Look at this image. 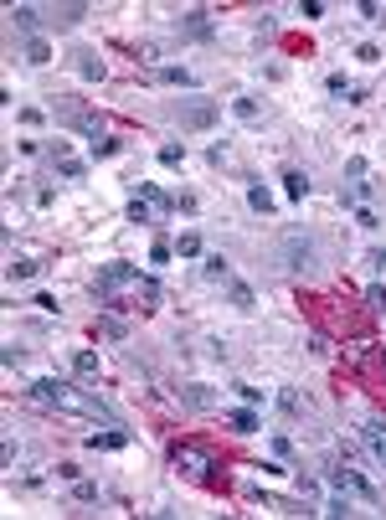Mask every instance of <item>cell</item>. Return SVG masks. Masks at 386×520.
I'll use <instances>...</instances> for the list:
<instances>
[{
    "mask_svg": "<svg viewBox=\"0 0 386 520\" xmlns=\"http://www.w3.org/2000/svg\"><path fill=\"white\" fill-rule=\"evenodd\" d=\"M93 294H98V304L109 309H160V283L150 273H139L134 263H109L93 278Z\"/></svg>",
    "mask_w": 386,
    "mask_h": 520,
    "instance_id": "obj_1",
    "label": "cell"
},
{
    "mask_svg": "<svg viewBox=\"0 0 386 520\" xmlns=\"http://www.w3.org/2000/svg\"><path fill=\"white\" fill-rule=\"evenodd\" d=\"M170 464H176L180 474H191V479H211V469H217V459H211L201 443H176L170 448Z\"/></svg>",
    "mask_w": 386,
    "mask_h": 520,
    "instance_id": "obj_2",
    "label": "cell"
},
{
    "mask_svg": "<svg viewBox=\"0 0 386 520\" xmlns=\"http://www.w3.org/2000/svg\"><path fill=\"white\" fill-rule=\"evenodd\" d=\"M176 119H180V129H211L222 119V109L211 98H191V103H180L176 109Z\"/></svg>",
    "mask_w": 386,
    "mask_h": 520,
    "instance_id": "obj_3",
    "label": "cell"
},
{
    "mask_svg": "<svg viewBox=\"0 0 386 520\" xmlns=\"http://www.w3.org/2000/svg\"><path fill=\"white\" fill-rule=\"evenodd\" d=\"M278 263L284 268H309L314 263V242L304 237V232H288V237L278 242Z\"/></svg>",
    "mask_w": 386,
    "mask_h": 520,
    "instance_id": "obj_4",
    "label": "cell"
},
{
    "mask_svg": "<svg viewBox=\"0 0 386 520\" xmlns=\"http://www.w3.org/2000/svg\"><path fill=\"white\" fill-rule=\"evenodd\" d=\"M330 484L345 489V495H361L366 505H376V500H381V495H376V484H371V479H361L355 469H345V464H335V469H330Z\"/></svg>",
    "mask_w": 386,
    "mask_h": 520,
    "instance_id": "obj_5",
    "label": "cell"
},
{
    "mask_svg": "<svg viewBox=\"0 0 386 520\" xmlns=\"http://www.w3.org/2000/svg\"><path fill=\"white\" fill-rule=\"evenodd\" d=\"M176 397H180V407H191V412H211V407H217V392L201 386V381H185Z\"/></svg>",
    "mask_w": 386,
    "mask_h": 520,
    "instance_id": "obj_6",
    "label": "cell"
},
{
    "mask_svg": "<svg viewBox=\"0 0 386 520\" xmlns=\"http://www.w3.org/2000/svg\"><path fill=\"white\" fill-rule=\"evenodd\" d=\"M134 443V433H129V427H109V433H88V448H129Z\"/></svg>",
    "mask_w": 386,
    "mask_h": 520,
    "instance_id": "obj_7",
    "label": "cell"
},
{
    "mask_svg": "<svg viewBox=\"0 0 386 520\" xmlns=\"http://www.w3.org/2000/svg\"><path fill=\"white\" fill-rule=\"evenodd\" d=\"M52 160H57V171L68 175V180H83V175H88V165H83V160H72V155H68V145H62V139H57V145H52Z\"/></svg>",
    "mask_w": 386,
    "mask_h": 520,
    "instance_id": "obj_8",
    "label": "cell"
},
{
    "mask_svg": "<svg viewBox=\"0 0 386 520\" xmlns=\"http://www.w3.org/2000/svg\"><path fill=\"white\" fill-rule=\"evenodd\" d=\"M361 438H366V448H371V453H376V459L386 464V423H381V418H371V423L361 427Z\"/></svg>",
    "mask_w": 386,
    "mask_h": 520,
    "instance_id": "obj_9",
    "label": "cell"
},
{
    "mask_svg": "<svg viewBox=\"0 0 386 520\" xmlns=\"http://www.w3.org/2000/svg\"><path fill=\"white\" fill-rule=\"evenodd\" d=\"M72 68H77V77H88V83H98V77H103V57H98V52H72Z\"/></svg>",
    "mask_w": 386,
    "mask_h": 520,
    "instance_id": "obj_10",
    "label": "cell"
},
{
    "mask_svg": "<svg viewBox=\"0 0 386 520\" xmlns=\"http://www.w3.org/2000/svg\"><path fill=\"white\" fill-rule=\"evenodd\" d=\"M227 427H232V433H242V438H247V433H258L263 423H258V412H252V407H237L232 418H227Z\"/></svg>",
    "mask_w": 386,
    "mask_h": 520,
    "instance_id": "obj_11",
    "label": "cell"
},
{
    "mask_svg": "<svg viewBox=\"0 0 386 520\" xmlns=\"http://www.w3.org/2000/svg\"><path fill=\"white\" fill-rule=\"evenodd\" d=\"M180 31H185V36H211L206 10H185V16H180Z\"/></svg>",
    "mask_w": 386,
    "mask_h": 520,
    "instance_id": "obj_12",
    "label": "cell"
},
{
    "mask_svg": "<svg viewBox=\"0 0 386 520\" xmlns=\"http://www.w3.org/2000/svg\"><path fill=\"white\" fill-rule=\"evenodd\" d=\"M284 191H288V201H304L309 196V175L304 171H284Z\"/></svg>",
    "mask_w": 386,
    "mask_h": 520,
    "instance_id": "obj_13",
    "label": "cell"
},
{
    "mask_svg": "<svg viewBox=\"0 0 386 520\" xmlns=\"http://www.w3.org/2000/svg\"><path fill=\"white\" fill-rule=\"evenodd\" d=\"M247 206H252L258 216H268V212H273V191H268V186H247Z\"/></svg>",
    "mask_w": 386,
    "mask_h": 520,
    "instance_id": "obj_14",
    "label": "cell"
},
{
    "mask_svg": "<svg viewBox=\"0 0 386 520\" xmlns=\"http://www.w3.org/2000/svg\"><path fill=\"white\" fill-rule=\"evenodd\" d=\"M26 62H31V68H47V62H52V47L42 42V36H31V42H26Z\"/></svg>",
    "mask_w": 386,
    "mask_h": 520,
    "instance_id": "obj_15",
    "label": "cell"
},
{
    "mask_svg": "<svg viewBox=\"0 0 386 520\" xmlns=\"http://www.w3.org/2000/svg\"><path fill=\"white\" fill-rule=\"evenodd\" d=\"M72 371L83 376V381H93V376H98V356H93V350H77V356H72Z\"/></svg>",
    "mask_w": 386,
    "mask_h": 520,
    "instance_id": "obj_16",
    "label": "cell"
},
{
    "mask_svg": "<svg viewBox=\"0 0 386 520\" xmlns=\"http://www.w3.org/2000/svg\"><path fill=\"white\" fill-rule=\"evenodd\" d=\"M88 145H93V155H98V160H109V155H118V150H124L114 134H98V139H88Z\"/></svg>",
    "mask_w": 386,
    "mask_h": 520,
    "instance_id": "obj_17",
    "label": "cell"
},
{
    "mask_svg": "<svg viewBox=\"0 0 386 520\" xmlns=\"http://www.w3.org/2000/svg\"><path fill=\"white\" fill-rule=\"evenodd\" d=\"M10 21H16L21 31H36V6H10Z\"/></svg>",
    "mask_w": 386,
    "mask_h": 520,
    "instance_id": "obj_18",
    "label": "cell"
},
{
    "mask_svg": "<svg viewBox=\"0 0 386 520\" xmlns=\"http://www.w3.org/2000/svg\"><path fill=\"white\" fill-rule=\"evenodd\" d=\"M98 335H109V340H124L129 330H124V320H118V315H103V320H98Z\"/></svg>",
    "mask_w": 386,
    "mask_h": 520,
    "instance_id": "obj_19",
    "label": "cell"
},
{
    "mask_svg": "<svg viewBox=\"0 0 386 520\" xmlns=\"http://www.w3.org/2000/svg\"><path fill=\"white\" fill-rule=\"evenodd\" d=\"M206 278H232V263H227L222 253H211V258H206Z\"/></svg>",
    "mask_w": 386,
    "mask_h": 520,
    "instance_id": "obj_20",
    "label": "cell"
},
{
    "mask_svg": "<svg viewBox=\"0 0 386 520\" xmlns=\"http://www.w3.org/2000/svg\"><path fill=\"white\" fill-rule=\"evenodd\" d=\"M176 253H180V258H201V237H196V232H180Z\"/></svg>",
    "mask_w": 386,
    "mask_h": 520,
    "instance_id": "obj_21",
    "label": "cell"
},
{
    "mask_svg": "<svg viewBox=\"0 0 386 520\" xmlns=\"http://www.w3.org/2000/svg\"><path fill=\"white\" fill-rule=\"evenodd\" d=\"M160 83H170V88H191V72H185V68H160Z\"/></svg>",
    "mask_w": 386,
    "mask_h": 520,
    "instance_id": "obj_22",
    "label": "cell"
},
{
    "mask_svg": "<svg viewBox=\"0 0 386 520\" xmlns=\"http://www.w3.org/2000/svg\"><path fill=\"white\" fill-rule=\"evenodd\" d=\"M366 309H371V315H386V289H381V283H371V289H366Z\"/></svg>",
    "mask_w": 386,
    "mask_h": 520,
    "instance_id": "obj_23",
    "label": "cell"
},
{
    "mask_svg": "<svg viewBox=\"0 0 386 520\" xmlns=\"http://www.w3.org/2000/svg\"><path fill=\"white\" fill-rule=\"evenodd\" d=\"M227 299H232L237 309H252V304H258V299H252V289H247V283H232V289H227Z\"/></svg>",
    "mask_w": 386,
    "mask_h": 520,
    "instance_id": "obj_24",
    "label": "cell"
},
{
    "mask_svg": "<svg viewBox=\"0 0 386 520\" xmlns=\"http://www.w3.org/2000/svg\"><path fill=\"white\" fill-rule=\"evenodd\" d=\"M129 222H155V206L134 196V201H129Z\"/></svg>",
    "mask_w": 386,
    "mask_h": 520,
    "instance_id": "obj_25",
    "label": "cell"
},
{
    "mask_svg": "<svg viewBox=\"0 0 386 520\" xmlns=\"http://www.w3.org/2000/svg\"><path fill=\"white\" fill-rule=\"evenodd\" d=\"M319 515H335V520H340V515H355V510H350V500H345V489H340V495L330 500V505H325V510H319Z\"/></svg>",
    "mask_w": 386,
    "mask_h": 520,
    "instance_id": "obj_26",
    "label": "cell"
},
{
    "mask_svg": "<svg viewBox=\"0 0 386 520\" xmlns=\"http://www.w3.org/2000/svg\"><path fill=\"white\" fill-rule=\"evenodd\" d=\"M232 113H237V119H247V124H252V119H258V103H252V98H237V103H232Z\"/></svg>",
    "mask_w": 386,
    "mask_h": 520,
    "instance_id": "obj_27",
    "label": "cell"
},
{
    "mask_svg": "<svg viewBox=\"0 0 386 520\" xmlns=\"http://www.w3.org/2000/svg\"><path fill=\"white\" fill-rule=\"evenodd\" d=\"M72 495H77V505H93V500H98V484H88V479H77V489H72Z\"/></svg>",
    "mask_w": 386,
    "mask_h": 520,
    "instance_id": "obj_28",
    "label": "cell"
},
{
    "mask_svg": "<svg viewBox=\"0 0 386 520\" xmlns=\"http://www.w3.org/2000/svg\"><path fill=\"white\" fill-rule=\"evenodd\" d=\"M185 160V145H165L160 150V165H180Z\"/></svg>",
    "mask_w": 386,
    "mask_h": 520,
    "instance_id": "obj_29",
    "label": "cell"
},
{
    "mask_svg": "<svg viewBox=\"0 0 386 520\" xmlns=\"http://www.w3.org/2000/svg\"><path fill=\"white\" fill-rule=\"evenodd\" d=\"M42 263H6V278H31Z\"/></svg>",
    "mask_w": 386,
    "mask_h": 520,
    "instance_id": "obj_30",
    "label": "cell"
},
{
    "mask_svg": "<svg viewBox=\"0 0 386 520\" xmlns=\"http://www.w3.org/2000/svg\"><path fill=\"white\" fill-rule=\"evenodd\" d=\"M355 227H366V232H376L381 222H376V212H371V206H361V212H355Z\"/></svg>",
    "mask_w": 386,
    "mask_h": 520,
    "instance_id": "obj_31",
    "label": "cell"
},
{
    "mask_svg": "<svg viewBox=\"0 0 386 520\" xmlns=\"http://www.w3.org/2000/svg\"><path fill=\"white\" fill-rule=\"evenodd\" d=\"M170 253H176L170 242H155V248H150V263H155V268H160V263H170Z\"/></svg>",
    "mask_w": 386,
    "mask_h": 520,
    "instance_id": "obj_32",
    "label": "cell"
},
{
    "mask_svg": "<svg viewBox=\"0 0 386 520\" xmlns=\"http://www.w3.org/2000/svg\"><path fill=\"white\" fill-rule=\"evenodd\" d=\"M325 88H330V93H350V83H345V72H330V77H325Z\"/></svg>",
    "mask_w": 386,
    "mask_h": 520,
    "instance_id": "obj_33",
    "label": "cell"
},
{
    "mask_svg": "<svg viewBox=\"0 0 386 520\" xmlns=\"http://www.w3.org/2000/svg\"><path fill=\"white\" fill-rule=\"evenodd\" d=\"M0 361H6V366H21L26 350H21V345H6V350H0Z\"/></svg>",
    "mask_w": 386,
    "mask_h": 520,
    "instance_id": "obj_34",
    "label": "cell"
},
{
    "mask_svg": "<svg viewBox=\"0 0 386 520\" xmlns=\"http://www.w3.org/2000/svg\"><path fill=\"white\" fill-rule=\"evenodd\" d=\"M237 397H242L247 407H258V402H263V386H237Z\"/></svg>",
    "mask_w": 386,
    "mask_h": 520,
    "instance_id": "obj_35",
    "label": "cell"
},
{
    "mask_svg": "<svg viewBox=\"0 0 386 520\" xmlns=\"http://www.w3.org/2000/svg\"><path fill=\"white\" fill-rule=\"evenodd\" d=\"M278 407H284L288 418H294V412H299V392H278Z\"/></svg>",
    "mask_w": 386,
    "mask_h": 520,
    "instance_id": "obj_36",
    "label": "cell"
},
{
    "mask_svg": "<svg viewBox=\"0 0 386 520\" xmlns=\"http://www.w3.org/2000/svg\"><path fill=\"white\" fill-rule=\"evenodd\" d=\"M355 10H361V16H366V21H386V16H381V6H376V0H361V6H355Z\"/></svg>",
    "mask_w": 386,
    "mask_h": 520,
    "instance_id": "obj_37",
    "label": "cell"
},
{
    "mask_svg": "<svg viewBox=\"0 0 386 520\" xmlns=\"http://www.w3.org/2000/svg\"><path fill=\"white\" fill-rule=\"evenodd\" d=\"M355 57H361V62H381V47H371V42H361V47H355Z\"/></svg>",
    "mask_w": 386,
    "mask_h": 520,
    "instance_id": "obj_38",
    "label": "cell"
},
{
    "mask_svg": "<svg viewBox=\"0 0 386 520\" xmlns=\"http://www.w3.org/2000/svg\"><path fill=\"white\" fill-rule=\"evenodd\" d=\"M36 309H47V315H57L62 304H57V294H36Z\"/></svg>",
    "mask_w": 386,
    "mask_h": 520,
    "instance_id": "obj_39",
    "label": "cell"
},
{
    "mask_svg": "<svg viewBox=\"0 0 386 520\" xmlns=\"http://www.w3.org/2000/svg\"><path fill=\"white\" fill-rule=\"evenodd\" d=\"M299 495L309 500V495H319V479H309V474H299Z\"/></svg>",
    "mask_w": 386,
    "mask_h": 520,
    "instance_id": "obj_40",
    "label": "cell"
},
{
    "mask_svg": "<svg viewBox=\"0 0 386 520\" xmlns=\"http://www.w3.org/2000/svg\"><path fill=\"white\" fill-rule=\"evenodd\" d=\"M345 175H350L355 186H361V180H366V160H350V165H345Z\"/></svg>",
    "mask_w": 386,
    "mask_h": 520,
    "instance_id": "obj_41",
    "label": "cell"
},
{
    "mask_svg": "<svg viewBox=\"0 0 386 520\" xmlns=\"http://www.w3.org/2000/svg\"><path fill=\"white\" fill-rule=\"evenodd\" d=\"M366 263H371V268H386V248H376V253L366 258Z\"/></svg>",
    "mask_w": 386,
    "mask_h": 520,
    "instance_id": "obj_42",
    "label": "cell"
}]
</instances>
